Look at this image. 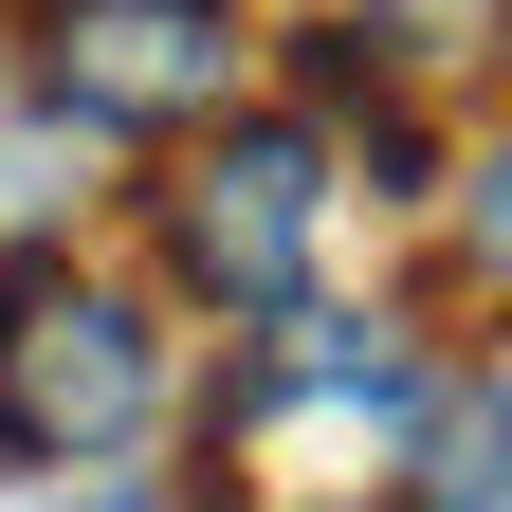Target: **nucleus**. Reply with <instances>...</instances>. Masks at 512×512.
Wrapping results in <instances>:
<instances>
[{
    "mask_svg": "<svg viewBox=\"0 0 512 512\" xmlns=\"http://www.w3.org/2000/svg\"><path fill=\"white\" fill-rule=\"evenodd\" d=\"M183 403V348L128 275H74V256H19L0 275V458L19 476H110L147 458Z\"/></svg>",
    "mask_w": 512,
    "mask_h": 512,
    "instance_id": "obj_3",
    "label": "nucleus"
},
{
    "mask_svg": "<svg viewBox=\"0 0 512 512\" xmlns=\"http://www.w3.org/2000/svg\"><path fill=\"white\" fill-rule=\"evenodd\" d=\"M330 220H348V147L311 110H220V128H183V165L147 183L165 293H202L220 330H256V311H293L330 275Z\"/></svg>",
    "mask_w": 512,
    "mask_h": 512,
    "instance_id": "obj_2",
    "label": "nucleus"
},
{
    "mask_svg": "<svg viewBox=\"0 0 512 512\" xmlns=\"http://www.w3.org/2000/svg\"><path fill=\"white\" fill-rule=\"evenodd\" d=\"M238 74H256L238 0H37V110L92 147H183L238 110Z\"/></svg>",
    "mask_w": 512,
    "mask_h": 512,
    "instance_id": "obj_4",
    "label": "nucleus"
},
{
    "mask_svg": "<svg viewBox=\"0 0 512 512\" xmlns=\"http://www.w3.org/2000/svg\"><path fill=\"white\" fill-rule=\"evenodd\" d=\"M384 512H512V421H494V366L439 348V403L403 439V476H384Z\"/></svg>",
    "mask_w": 512,
    "mask_h": 512,
    "instance_id": "obj_5",
    "label": "nucleus"
},
{
    "mask_svg": "<svg viewBox=\"0 0 512 512\" xmlns=\"http://www.w3.org/2000/svg\"><path fill=\"white\" fill-rule=\"evenodd\" d=\"M92 512H220V494H92Z\"/></svg>",
    "mask_w": 512,
    "mask_h": 512,
    "instance_id": "obj_7",
    "label": "nucleus"
},
{
    "mask_svg": "<svg viewBox=\"0 0 512 512\" xmlns=\"http://www.w3.org/2000/svg\"><path fill=\"white\" fill-rule=\"evenodd\" d=\"M421 403H439V330L293 293V311H256V330H238L220 403H202V458H238V476H311V494H366V512H384Z\"/></svg>",
    "mask_w": 512,
    "mask_h": 512,
    "instance_id": "obj_1",
    "label": "nucleus"
},
{
    "mask_svg": "<svg viewBox=\"0 0 512 512\" xmlns=\"http://www.w3.org/2000/svg\"><path fill=\"white\" fill-rule=\"evenodd\" d=\"M92 220V128H55L37 92H0V275Z\"/></svg>",
    "mask_w": 512,
    "mask_h": 512,
    "instance_id": "obj_6",
    "label": "nucleus"
}]
</instances>
